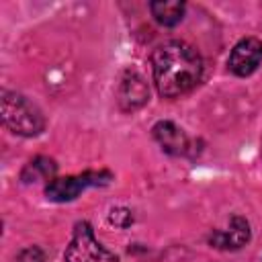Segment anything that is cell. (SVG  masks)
Segmentation results:
<instances>
[{
  "instance_id": "cell-1",
  "label": "cell",
  "mask_w": 262,
  "mask_h": 262,
  "mask_svg": "<svg viewBox=\"0 0 262 262\" xmlns=\"http://www.w3.org/2000/svg\"><path fill=\"white\" fill-rule=\"evenodd\" d=\"M154 82L166 98H176L192 90L203 76V59L184 41H168L154 51Z\"/></svg>"
},
{
  "instance_id": "cell-2",
  "label": "cell",
  "mask_w": 262,
  "mask_h": 262,
  "mask_svg": "<svg viewBox=\"0 0 262 262\" xmlns=\"http://www.w3.org/2000/svg\"><path fill=\"white\" fill-rule=\"evenodd\" d=\"M2 121L12 133L25 137L41 133L45 127L41 111L16 92H2Z\"/></svg>"
},
{
  "instance_id": "cell-3",
  "label": "cell",
  "mask_w": 262,
  "mask_h": 262,
  "mask_svg": "<svg viewBox=\"0 0 262 262\" xmlns=\"http://www.w3.org/2000/svg\"><path fill=\"white\" fill-rule=\"evenodd\" d=\"M63 258L66 262H119V258L94 237L92 227L86 221L76 223Z\"/></svg>"
},
{
  "instance_id": "cell-4",
  "label": "cell",
  "mask_w": 262,
  "mask_h": 262,
  "mask_svg": "<svg viewBox=\"0 0 262 262\" xmlns=\"http://www.w3.org/2000/svg\"><path fill=\"white\" fill-rule=\"evenodd\" d=\"M111 172L100 170V172H84V174H76V176H66V178H53L47 188L45 194L49 201L55 203H66V201H74L84 188L88 186H98V184H108L111 180Z\"/></svg>"
},
{
  "instance_id": "cell-5",
  "label": "cell",
  "mask_w": 262,
  "mask_h": 262,
  "mask_svg": "<svg viewBox=\"0 0 262 262\" xmlns=\"http://www.w3.org/2000/svg\"><path fill=\"white\" fill-rule=\"evenodd\" d=\"M262 61V43L256 37H246L242 39L229 55V70L237 76H250Z\"/></svg>"
},
{
  "instance_id": "cell-6",
  "label": "cell",
  "mask_w": 262,
  "mask_h": 262,
  "mask_svg": "<svg viewBox=\"0 0 262 262\" xmlns=\"http://www.w3.org/2000/svg\"><path fill=\"white\" fill-rule=\"evenodd\" d=\"M149 98L145 80L137 72H127L119 86V104L123 111H135L143 106Z\"/></svg>"
},
{
  "instance_id": "cell-7",
  "label": "cell",
  "mask_w": 262,
  "mask_h": 262,
  "mask_svg": "<svg viewBox=\"0 0 262 262\" xmlns=\"http://www.w3.org/2000/svg\"><path fill=\"white\" fill-rule=\"evenodd\" d=\"M154 137L156 141L162 145L164 151L172 154V156H186L188 149H190V141L186 137V133L176 127L174 123L170 121H160L154 125Z\"/></svg>"
},
{
  "instance_id": "cell-8",
  "label": "cell",
  "mask_w": 262,
  "mask_h": 262,
  "mask_svg": "<svg viewBox=\"0 0 262 262\" xmlns=\"http://www.w3.org/2000/svg\"><path fill=\"white\" fill-rule=\"evenodd\" d=\"M248 239H250V223L239 215L231 217L227 229H217L209 237V242L219 250H237Z\"/></svg>"
},
{
  "instance_id": "cell-9",
  "label": "cell",
  "mask_w": 262,
  "mask_h": 262,
  "mask_svg": "<svg viewBox=\"0 0 262 262\" xmlns=\"http://www.w3.org/2000/svg\"><path fill=\"white\" fill-rule=\"evenodd\" d=\"M149 10L154 14V18L164 25V27H174L176 23L182 20L184 14V4L178 0H158L149 4Z\"/></svg>"
},
{
  "instance_id": "cell-10",
  "label": "cell",
  "mask_w": 262,
  "mask_h": 262,
  "mask_svg": "<svg viewBox=\"0 0 262 262\" xmlns=\"http://www.w3.org/2000/svg\"><path fill=\"white\" fill-rule=\"evenodd\" d=\"M55 162L49 158H35L33 162L27 164L23 170V180L25 182H39V180H51L55 174Z\"/></svg>"
},
{
  "instance_id": "cell-11",
  "label": "cell",
  "mask_w": 262,
  "mask_h": 262,
  "mask_svg": "<svg viewBox=\"0 0 262 262\" xmlns=\"http://www.w3.org/2000/svg\"><path fill=\"white\" fill-rule=\"evenodd\" d=\"M43 252L41 248L37 246H31V248H25L18 256H16V262H43Z\"/></svg>"
},
{
  "instance_id": "cell-12",
  "label": "cell",
  "mask_w": 262,
  "mask_h": 262,
  "mask_svg": "<svg viewBox=\"0 0 262 262\" xmlns=\"http://www.w3.org/2000/svg\"><path fill=\"white\" fill-rule=\"evenodd\" d=\"M131 221H133V217L127 209H113L111 211V223H115L119 227H127Z\"/></svg>"
}]
</instances>
